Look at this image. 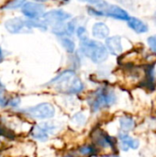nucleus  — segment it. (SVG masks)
I'll return each instance as SVG.
<instances>
[{"label": "nucleus", "mask_w": 156, "mask_h": 157, "mask_svg": "<svg viewBox=\"0 0 156 157\" xmlns=\"http://www.w3.org/2000/svg\"><path fill=\"white\" fill-rule=\"evenodd\" d=\"M47 84L56 91L67 95L78 94L85 88L83 81L73 70H65L60 73Z\"/></svg>", "instance_id": "obj_1"}, {"label": "nucleus", "mask_w": 156, "mask_h": 157, "mask_svg": "<svg viewBox=\"0 0 156 157\" xmlns=\"http://www.w3.org/2000/svg\"><path fill=\"white\" fill-rule=\"evenodd\" d=\"M80 52L95 63H101L108 57V52L106 46L100 41L85 38L80 40Z\"/></svg>", "instance_id": "obj_2"}, {"label": "nucleus", "mask_w": 156, "mask_h": 157, "mask_svg": "<svg viewBox=\"0 0 156 157\" xmlns=\"http://www.w3.org/2000/svg\"><path fill=\"white\" fill-rule=\"evenodd\" d=\"M117 101L115 93L108 87H99L89 94L87 98L88 106L92 112H97L103 109L109 108Z\"/></svg>", "instance_id": "obj_3"}, {"label": "nucleus", "mask_w": 156, "mask_h": 157, "mask_svg": "<svg viewBox=\"0 0 156 157\" xmlns=\"http://www.w3.org/2000/svg\"><path fill=\"white\" fill-rule=\"evenodd\" d=\"M22 112L28 117L35 120H48L55 115V109L53 105L48 102L40 103L36 106L27 108Z\"/></svg>", "instance_id": "obj_4"}, {"label": "nucleus", "mask_w": 156, "mask_h": 157, "mask_svg": "<svg viewBox=\"0 0 156 157\" xmlns=\"http://www.w3.org/2000/svg\"><path fill=\"white\" fill-rule=\"evenodd\" d=\"M58 126L52 121H42L35 125L30 132L31 136L39 142H46L49 139L50 134H53Z\"/></svg>", "instance_id": "obj_5"}, {"label": "nucleus", "mask_w": 156, "mask_h": 157, "mask_svg": "<svg viewBox=\"0 0 156 157\" xmlns=\"http://www.w3.org/2000/svg\"><path fill=\"white\" fill-rule=\"evenodd\" d=\"M5 28L12 34L30 32L33 29L31 19H24L18 17L7 19L5 22Z\"/></svg>", "instance_id": "obj_6"}, {"label": "nucleus", "mask_w": 156, "mask_h": 157, "mask_svg": "<svg viewBox=\"0 0 156 157\" xmlns=\"http://www.w3.org/2000/svg\"><path fill=\"white\" fill-rule=\"evenodd\" d=\"M71 17L72 15L63 9H52L45 12L41 18L47 24V26L51 25V27H54L69 20Z\"/></svg>", "instance_id": "obj_7"}, {"label": "nucleus", "mask_w": 156, "mask_h": 157, "mask_svg": "<svg viewBox=\"0 0 156 157\" xmlns=\"http://www.w3.org/2000/svg\"><path fill=\"white\" fill-rule=\"evenodd\" d=\"M21 12L28 19H40L45 13V7L40 3L29 1L22 6Z\"/></svg>", "instance_id": "obj_8"}, {"label": "nucleus", "mask_w": 156, "mask_h": 157, "mask_svg": "<svg viewBox=\"0 0 156 157\" xmlns=\"http://www.w3.org/2000/svg\"><path fill=\"white\" fill-rule=\"evenodd\" d=\"M92 141L95 143V144L98 145L102 148H115V141L114 138L109 136L107 132H105L101 129H95L91 133Z\"/></svg>", "instance_id": "obj_9"}, {"label": "nucleus", "mask_w": 156, "mask_h": 157, "mask_svg": "<svg viewBox=\"0 0 156 157\" xmlns=\"http://www.w3.org/2000/svg\"><path fill=\"white\" fill-rule=\"evenodd\" d=\"M97 8L103 13L104 16H108V17H113L115 19L128 21L129 18H130V16H129L127 11H125L121 7H120L118 6H115V5H107L104 7H102V6H100L98 5Z\"/></svg>", "instance_id": "obj_10"}, {"label": "nucleus", "mask_w": 156, "mask_h": 157, "mask_svg": "<svg viewBox=\"0 0 156 157\" xmlns=\"http://www.w3.org/2000/svg\"><path fill=\"white\" fill-rule=\"evenodd\" d=\"M76 30V25L74 21L63 22L52 27L51 32L60 37H70L74 34Z\"/></svg>", "instance_id": "obj_11"}, {"label": "nucleus", "mask_w": 156, "mask_h": 157, "mask_svg": "<svg viewBox=\"0 0 156 157\" xmlns=\"http://www.w3.org/2000/svg\"><path fill=\"white\" fill-rule=\"evenodd\" d=\"M106 48L113 55H119L122 52L123 48L121 44V38L120 36L108 37L106 39Z\"/></svg>", "instance_id": "obj_12"}, {"label": "nucleus", "mask_w": 156, "mask_h": 157, "mask_svg": "<svg viewBox=\"0 0 156 157\" xmlns=\"http://www.w3.org/2000/svg\"><path fill=\"white\" fill-rule=\"evenodd\" d=\"M119 138H120V141L121 149L123 151H128L130 148L133 149V150H136L140 146V143H139V141L137 139H134V138L131 137L130 135H128L126 133H120Z\"/></svg>", "instance_id": "obj_13"}, {"label": "nucleus", "mask_w": 156, "mask_h": 157, "mask_svg": "<svg viewBox=\"0 0 156 157\" xmlns=\"http://www.w3.org/2000/svg\"><path fill=\"white\" fill-rule=\"evenodd\" d=\"M92 34L95 38L99 40L107 39L109 35V29L105 23L97 22L95 23L92 28Z\"/></svg>", "instance_id": "obj_14"}, {"label": "nucleus", "mask_w": 156, "mask_h": 157, "mask_svg": "<svg viewBox=\"0 0 156 157\" xmlns=\"http://www.w3.org/2000/svg\"><path fill=\"white\" fill-rule=\"evenodd\" d=\"M128 25L137 33H144L148 31L147 25L137 17H130L128 20Z\"/></svg>", "instance_id": "obj_15"}, {"label": "nucleus", "mask_w": 156, "mask_h": 157, "mask_svg": "<svg viewBox=\"0 0 156 157\" xmlns=\"http://www.w3.org/2000/svg\"><path fill=\"white\" fill-rule=\"evenodd\" d=\"M120 125L123 132H130L135 126L134 120L130 116H123L120 119Z\"/></svg>", "instance_id": "obj_16"}, {"label": "nucleus", "mask_w": 156, "mask_h": 157, "mask_svg": "<svg viewBox=\"0 0 156 157\" xmlns=\"http://www.w3.org/2000/svg\"><path fill=\"white\" fill-rule=\"evenodd\" d=\"M61 44L64 48V50L69 53H73L75 51L74 41L72 39H70L69 37H62L61 38Z\"/></svg>", "instance_id": "obj_17"}, {"label": "nucleus", "mask_w": 156, "mask_h": 157, "mask_svg": "<svg viewBox=\"0 0 156 157\" xmlns=\"http://www.w3.org/2000/svg\"><path fill=\"white\" fill-rule=\"evenodd\" d=\"M86 120V116H85L83 113L79 112V113H77V114H75V115L73 116L71 121H72V123L74 124V126L81 127V126H84V125H85Z\"/></svg>", "instance_id": "obj_18"}, {"label": "nucleus", "mask_w": 156, "mask_h": 157, "mask_svg": "<svg viewBox=\"0 0 156 157\" xmlns=\"http://www.w3.org/2000/svg\"><path fill=\"white\" fill-rule=\"evenodd\" d=\"M78 152L82 155H86V156H92L97 154L96 149L91 145H84L78 149Z\"/></svg>", "instance_id": "obj_19"}, {"label": "nucleus", "mask_w": 156, "mask_h": 157, "mask_svg": "<svg viewBox=\"0 0 156 157\" xmlns=\"http://www.w3.org/2000/svg\"><path fill=\"white\" fill-rule=\"evenodd\" d=\"M25 3H26V0H11L4 6V8L5 9H16L18 7H22V6Z\"/></svg>", "instance_id": "obj_20"}, {"label": "nucleus", "mask_w": 156, "mask_h": 157, "mask_svg": "<svg viewBox=\"0 0 156 157\" xmlns=\"http://www.w3.org/2000/svg\"><path fill=\"white\" fill-rule=\"evenodd\" d=\"M21 103V99L18 97H14V98H9L8 101V107L10 108H17Z\"/></svg>", "instance_id": "obj_21"}, {"label": "nucleus", "mask_w": 156, "mask_h": 157, "mask_svg": "<svg viewBox=\"0 0 156 157\" xmlns=\"http://www.w3.org/2000/svg\"><path fill=\"white\" fill-rule=\"evenodd\" d=\"M75 32H76V34H77V36H78V38L80 40H83L85 38H87V36H86V29L85 27H79V28H77L76 30H75Z\"/></svg>", "instance_id": "obj_22"}, {"label": "nucleus", "mask_w": 156, "mask_h": 157, "mask_svg": "<svg viewBox=\"0 0 156 157\" xmlns=\"http://www.w3.org/2000/svg\"><path fill=\"white\" fill-rule=\"evenodd\" d=\"M148 44H149L150 48L156 52V37L152 36V37L148 38Z\"/></svg>", "instance_id": "obj_23"}, {"label": "nucleus", "mask_w": 156, "mask_h": 157, "mask_svg": "<svg viewBox=\"0 0 156 157\" xmlns=\"http://www.w3.org/2000/svg\"><path fill=\"white\" fill-rule=\"evenodd\" d=\"M8 101H9V98H6L3 95L0 96V107L1 108L8 107Z\"/></svg>", "instance_id": "obj_24"}, {"label": "nucleus", "mask_w": 156, "mask_h": 157, "mask_svg": "<svg viewBox=\"0 0 156 157\" xmlns=\"http://www.w3.org/2000/svg\"><path fill=\"white\" fill-rule=\"evenodd\" d=\"M5 91H6V87L4 86V84L0 81V96H2Z\"/></svg>", "instance_id": "obj_25"}, {"label": "nucleus", "mask_w": 156, "mask_h": 157, "mask_svg": "<svg viewBox=\"0 0 156 157\" xmlns=\"http://www.w3.org/2000/svg\"><path fill=\"white\" fill-rule=\"evenodd\" d=\"M83 2H87L89 4H98L99 2H101V0H80Z\"/></svg>", "instance_id": "obj_26"}, {"label": "nucleus", "mask_w": 156, "mask_h": 157, "mask_svg": "<svg viewBox=\"0 0 156 157\" xmlns=\"http://www.w3.org/2000/svg\"><path fill=\"white\" fill-rule=\"evenodd\" d=\"M3 58H4V55H3V51H2V49H1V47H0V63L3 61Z\"/></svg>", "instance_id": "obj_27"}, {"label": "nucleus", "mask_w": 156, "mask_h": 157, "mask_svg": "<svg viewBox=\"0 0 156 157\" xmlns=\"http://www.w3.org/2000/svg\"><path fill=\"white\" fill-rule=\"evenodd\" d=\"M35 2H37V3H43V2H46V1H48V0H34Z\"/></svg>", "instance_id": "obj_28"}, {"label": "nucleus", "mask_w": 156, "mask_h": 157, "mask_svg": "<svg viewBox=\"0 0 156 157\" xmlns=\"http://www.w3.org/2000/svg\"><path fill=\"white\" fill-rule=\"evenodd\" d=\"M106 157H120V156H119V155H107Z\"/></svg>", "instance_id": "obj_29"}, {"label": "nucleus", "mask_w": 156, "mask_h": 157, "mask_svg": "<svg viewBox=\"0 0 156 157\" xmlns=\"http://www.w3.org/2000/svg\"><path fill=\"white\" fill-rule=\"evenodd\" d=\"M63 157H75V156H72V155H65V156Z\"/></svg>", "instance_id": "obj_30"}, {"label": "nucleus", "mask_w": 156, "mask_h": 157, "mask_svg": "<svg viewBox=\"0 0 156 157\" xmlns=\"http://www.w3.org/2000/svg\"><path fill=\"white\" fill-rule=\"evenodd\" d=\"M154 21H155V23H156V12H155V15H154Z\"/></svg>", "instance_id": "obj_31"}]
</instances>
